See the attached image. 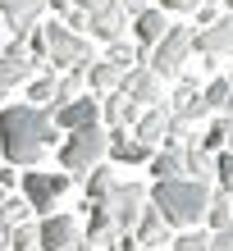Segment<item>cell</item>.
Masks as SVG:
<instances>
[{"mask_svg": "<svg viewBox=\"0 0 233 251\" xmlns=\"http://www.w3.org/2000/svg\"><path fill=\"white\" fill-rule=\"evenodd\" d=\"M32 247H37V224H19L5 238V251H32Z\"/></svg>", "mask_w": 233, "mask_h": 251, "instance_id": "obj_28", "label": "cell"}, {"mask_svg": "<svg viewBox=\"0 0 233 251\" xmlns=\"http://www.w3.org/2000/svg\"><path fill=\"white\" fill-rule=\"evenodd\" d=\"M206 242H210V233H183V238H174V247H179V251H206Z\"/></svg>", "mask_w": 233, "mask_h": 251, "instance_id": "obj_32", "label": "cell"}, {"mask_svg": "<svg viewBox=\"0 0 233 251\" xmlns=\"http://www.w3.org/2000/svg\"><path fill=\"white\" fill-rule=\"evenodd\" d=\"M197 23L210 27V23H215V5H197Z\"/></svg>", "mask_w": 233, "mask_h": 251, "instance_id": "obj_36", "label": "cell"}, {"mask_svg": "<svg viewBox=\"0 0 233 251\" xmlns=\"http://www.w3.org/2000/svg\"><path fill=\"white\" fill-rule=\"evenodd\" d=\"M137 251H151V247H137Z\"/></svg>", "mask_w": 233, "mask_h": 251, "instance_id": "obj_42", "label": "cell"}, {"mask_svg": "<svg viewBox=\"0 0 233 251\" xmlns=\"http://www.w3.org/2000/svg\"><path fill=\"white\" fill-rule=\"evenodd\" d=\"M206 251H233V228H220V233H210Z\"/></svg>", "mask_w": 233, "mask_h": 251, "instance_id": "obj_33", "label": "cell"}, {"mask_svg": "<svg viewBox=\"0 0 233 251\" xmlns=\"http://www.w3.org/2000/svg\"><path fill=\"white\" fill-rule=\"evenodd\" d=\"M41 46H46V55H51V69H87L96 60L92 41H87L82 32H74V27H64L60 19L41 23Z\"/></svg>", "mask_w": 233, "mask_h": 251, "instance_id": "obj_3", "label": "cell"}, {"mask_svg": "<svg viewBox=\"0 0 233 251\" xmlns=\"http://www.w3.org/2000/svg\"><path fill=\"white\" fill-rule=\"evenodd\" d=\"M215 178H220V192L233 197V151H220L215 155Z\"/></svg>", "mask_w": 233, "mask_h": 251, "instance_id": "obj_29", "label": "cell"}, {"mask_svg": "<svg viewBox=\"0 0 233 251\" xmlns=\"http://www.w3.org/2000/svg\"><path fill=\"white\" fill-rule=\"evenodd\" d=\"M37 14H46V0H0V19L9 23H32Z\"/></svg>", "mask_w": 233, "mask_h": 251, "instance_id": "obj_22", "label": "cell"}, {"mask_svg": "<svg viewBox=\"0 0 233 251\" xmlns=\"http://www.w3.org/2000/svg\"><path fill=\"white\" fill-rule=\"evenodd\" d=\"M224 78H229V82H233V69H229V73H224Z\"/></svg>", "mask_w": 233, "mask_h": 251, "instance_id": "obj_41", "label": "cell"}, {"mask_svg": "<svg viewBox=\"0 0 233 251\" xmlns=\"http://www.w3.org/2000/svg\"><path fill=\"white\" fill-rule=\"evenodd\" d=\"M187 50H192V27H174L169 23V32L155 41L147 69L155 73V78H179L183 64H187Z\"/></svg>", "mask_w": 233, "mask_h": 251, "instance_id": "obj_6", "label": "cell"}, {"mask_svg": "<svg viewBox=\"0 0 233 251\" xmlns=\"http://www.w3.org/2000/svg\"><path fill=\"white\" fill-rule=\"evenodd\" d=\"M82 242V224L74 215H46L37 224V247L41 251H69Z\"/></svg>", "mask_w": 233, "mask_h": 251, "instance_id": "obj_8", "label": "cell"}, {"mask_svg": "<svg viewBox=\"0 0 233 251\" xmlns=\"http://www.w3.org/2000/svg\"><path fill=\"white\" fill-rule=\"evenodd\" d=\"M32 73H37L32 55L19 50V46H5V55H0V87H19V82L32 78Z\"/></svg>", "mask_w": 233, "mask_h": 251, "instance_id": "obj_13", "label": "cell"}, {"mask_svg": "<svg viewBox=\"0 0 233 251\" xmlns=\"http://www.w3.org/2000/svg\"><path fill=\"white\" fill-rule=\"evenodd\" d=\"M69 174H41V169H27L23 174V201L32 215H51V205L69 192Z\"/></svg>", "mask_w": 233, "mask_h": 251, "instance_id": "obj_7", "label": "cell"}, {"mask_svg": "<svg viewBox=\"0 0 233 251\" xmlns=\"http://www.w3.org/2000/svg\"><path fill=\"white\" fill-rule=\"evenodd\" d=\"M5 197H9V192H5V187H0V205H5Z\"/></svg>", "mask_w": 233, "mask_h": 251, "instance_id": "obj_40", "label": "cell"}, {"mask_svg": "<svg viewBox=\"0 0 233 251\" xmlns=\"http://www.w3.org/2000/svg\"><path fill=\"white\" fill-rule=\"evenodd\" d=\"M46 9H55V14H69V0H46Z\"/></svg>", "mask_w": 233, "mask_h": 251, "instance_id": "obj_38", "label": "cell"}, {"mask_svg": "<svg viewBox=\"0 0 233 251\" xmlns=\"http://www.w3.org/2000/svg\"><path fill=\"white\" fill-rule=\"evenodd\" d=\"M229 124H233V119H215V124H210V132H206V142H201V151L220 155V151H224V137H229Z\"/></svg>", "mask_w": 233, "mask_h": 251, "instance_id": "obj_30", "label": "cell"}, {"mask_svg": "<svg viewBox=\"0 0 233 251\" xmlns=\"http://www.w3.org/2000/svg\"><path fill=\"white\" fill-rule=\"evenodd\" d=\"M192 46L206 55L201 64H220L224 55H233V14H224V19H215L210 27L192 32Z\"/></svg>", "mask_w": 233, "mask_h": 251, "instance_id": "obj_9", "label": "cell"}, {"mask_svg": "<svg viewBox=\"0 0 233 251\" xmlns=\"http://www.w3.org/2000/svg\"><path fill=\"white\" fill-rule=\"evenodd\" d=\"M27 96H32V100H27V105H51V96H55V73H51V78H37L32 87H27Z\"/></svg>", "mask_w": 233, "mask_h": 251, "instance_id": "obj_31", "label": "cell"}, {"mask_svg": "<svg viewBox=\"0 0 233 251\" xmlns=\"http://www.w3.org/2000/svg\"><path fill=\"white\" fill-rule=\"evenodd\" d=\"M119 92L133 100V105H147V110H155L160 100H165V87H160V78L151 69H128L124 82H119Z\"/></svg>", "mask_w": 233, "mask_h": 251, "instance_id": "obj_10", "label": "cell"}, {"mask_svg": "<svg viewBox=\"0 0 233 251\" xmlns=\"http://www.w3.org/2000/svg\"><path fill=\"white\" fill-rule=\"evenodd\" d=\"M210 183H197V178H169V183H155L151 192V205L160 210L165 224H179V228H197L210 210Z\"/></svg>", "mask_w": 233, "mask_h": 251, "instance_id": "obj_2", "label": "cell"}, {"mask_svg": "<svg viewBox=\"0 0 233 251\" xmlns=\"http://www.w3.org/2000/svg\"><path fill=\"white\" fill-rule=\"evenodd\" d=\"M55 142H60V132H55L46 110L27 105V100L0 110V155L9 165H37Z\"/></svg>", "mask_w": 233, "mask_h": 251, "instance_id": "obj_1", "label": "cell"}, {"mask_svg": "<svg viewBox=\"0 0 233 251\" xmlns=\"http://www.w3.org/2000/svg\"><path fill=\"white\" fill-rule=\"evenodd\" d=\"M82 183H87V201H92V205H96V201H101V197H105V192H110L114 183H119V174H114V169H101V165H96V169H92V174H87V178H82Z\"/></svg>", "mask_w": 233, "mask_h": 251, "instance_id": "obj_26", "label": "cell"}, {"mask_svg": "<svg viewBox=\"0 0 233 251\" xmlns=\"http://www.w3.org/2000/svg\"><path fill=\"white\" fill-rule=\"evenodd\" d=\"M69 5H74V9H82V14H92V9H101V5H105V0H69Z\"/></svg>", "mask_w": 233, "mask_h": 251, "instance_id": "obj_37", "label": "cell"}, {"mask_svg": "<svg viewBox=\"0 0 233 251\" xmlns=\"http://www.w3.org/2000/svg\"><path fill=\"white\" fill-rule=\"evenodd\" d=\"M78 96H87V69H69L64 78H55V96H51L46 114H55L60 105H69V100H78Z\"/></svg>", "mask_w": 233, "mask_h": 251, "instance_id": "obj_18", "label": "cell"}, {"mask_svg": "<svg viewBox=\"0 0 233 251\" xmlns=\"http://www.w3.org/2000/svg\"><path fill=\"white\" fill-rule=\"evenodd\" d=\"M105 155H114V160H119V165H147V160L155 155L151 151V146H142L137 137H133V132H110V146H105Z\"/></svg>", "mask_w": 233, "mask_h": 251, "instance_id": "obj_15", "label": "cell"}, {"mask_svg": "<svg viewBox=\"0 0 233 251\" xmlns=\"http://www.w3.org/2000/svg\"><path fill=\"white\" fill-rule=\"evenodd\" d=\"M87 82H92V87H96L101 96H110V92H119V82H124V73L114 69L110 60H92V64H87Z\"/></svg>", "mask_w": 233, "mask_h": 251, "instance_id": "obj_21", "label": "cell"}, {"mask_svg": "<svg viewBox=\"0 0 233 251\" xmlns=\"http://www.w3.org/2000/svg\"><path fill=\"white\" fill-rule=\"evenodd\" d=\"M133 238H137V247H151V251H160L165 242H174V238H169V224L160 219V210H155V205H147V210H142V219H137V233H133Z\"/></svg>", "mask_w": 233, "mask_h": 251, "instance_id": "obj_17", "label": "cell"}, {"mask_svg": "<svg viewBox=\"0 0 233 251\" xmlns=\"http://www.w3.org/2000/svg\"><path fill=\"white\" fill-rule=\"evenodd\" d=\"M215 174V155L210 151H201V146H183V178H197V183H206Z\"/></svg>", "mask_w": 233, "mask_h": 251, "instance_id": "obj_20", "label": "cell"}, {"mask_svg": "<svg viewBox=\"0 0 233 251\" xmlns=\"http://www.w3.org/2000/svg\"><path fill=\"white\" fill-rule=\"evenodd\" d=\"M5 46H9V41H5V37H0V55H5Z\"/></svg>", "mask_w": 233, "mask_h": 251, "instance_id": "obj_39", "label": "cell"}, {"mask_svg": "<svg viewBox=\"0 0 233 251\" xmlns=\"http://www.w3.org/2000/svg\"><path fill=\"white\" fill-rule=\"evenodd\" d=\"M197 5H201V0H160V9H174V14H187Z\"/></svg>", "mask_w": 233, "mask_h": 251, "instance_id": "obj_34", "label": "cell"}, {"mask_svg": "<svg viewBox=\"0 0 233 251\" xmlns=\"http://www.w3.org/2000/svg\"><path fill=\"white\" fill-rule=\"evenodd\" d=\"M105 146H110V132L92 124V128H78V132H69V142H64V151H60V165L69 169V178H87L101 160H105Z\"/></svg>", "mask_w": 233, "mask_h": 251, "instance_id": "obj_4", "label": "cell"}, {"mask_svg": "<svg viewBox=\"0 0 233 251\" xmlns=\"http://www.w3.org/2000/svg\"><path fill=\"white\" fill-rule=\"evenodd\" d=\"M147 165H151V178H155V183L183 178V146H165V151H155Z\"/></svg>", "mask_w": 233, "mask_h": 251, "instance_id": "obj_19", "label": "cell"}, {"mask_svg": "<svg viewBox=\"0 0 233 251\" xmlns=\"http://www.w3.org/2000/svg\"><path fill=\"white\" fill-rule=\"evenodd\" d=\"M133 110H137V105H133V100H128L124 92H110V96H105V110H101V114H105V124L124 128L128 119H133Z\"/></svg>", "mask_w": 233, "mask_h": 251, "instance_id": "obj_25", "label": "cell"}, {"mask_svg": "<svg viewBox=\"0 0 233 251\" xmlns=\"http://www.w3.org/2000/svg\"><path fill=\"white\" fill-rule=\"evenodd\" d=\"M128 27H133V37H137V46H155L160 37L169 32V23H165V9H142V14H133L128 19Z\"/></svg>", "mask_w": 233, "mask_h": 251, "instance_id": "obj_16", "label": "cell"}, {"mask_svg": "<svg viewBox=\"0 0 233 251\" xmlns=\"http://www.w3.org/2000/svg\"><path fill=\"white\" fill-rule=\"evenodd\" d=\"M124 27H128V14L114 5V0H105L101 9L87 14V37H101V41H119L124 37Z\"/></svg>", "mask_w": 233, "mask_h": 251, "instance_id": "obj_12", "label": "cell"}, {"mask_svg": "<svg viewBox=\"0 0 233 251\" xmlns=\"http://www.w3.org/2000/svg\"><path fill=\"white\" fill-rule=\"evenodd\" d=\"M105 60L114 64V69H119V73H128V69H137V60H142V46H137V41H110V55H105Z\"/></svg>", "mask_w": 233, "mask_h": 251, "instance_id": "obj_24", "label": "cell"}, {"mask_svg": "<svg viewBox=\"0 0 233 251\" xmlns=\"http://www.w3.org/2000/svg\"><path fill=\"white\" fill-rule=\"evenodd\" d=\"M133 137L142 142V146H151V151H160V146H165V137H169V110H147L137 119V128H133Z\"/></svg>", "mask_w": 233, "mask_h": 251, "instance_id": "obj_14", "label": "cell"}, {"mask_svg": "<svg viewBox=\"0 0 233 251\" xmlns=\"http://www.w3.org/2000/svg\"><path fill=\"white\" fill-rule=\"evenodd\" d=\"M27 215L32 210H27L23 197H5V205H0V238H9L19 224H27Z\"/></svg>", "mask_w": 233, "mask_h": 251, "instance_id": "obj_23", "label": "cell"}, {"mask_svg": "<svg viewBox=\"0 0 233 251\" xmlns=\"http://www.w3.org/2000/svg\"><path fill=\"white\" fill-rule=\"evenodd\" d=\"M206 224L220 233V228H233V197H210V210H206Z\"/></svg>", "mask_w": 233, "mask_h": 251, "instance_id": "obj_27", "label": "cell"}, {"mask_svg": "<svg viewBox=\"0 0 233 251\" xmlns=\"http://www.w3.org/2000/svg\"><path fill=\"white\" fill-rule=\"evenodd\" d=\"M51 124H55V128H69V132L92 128V124H101V100H96V96H78V100H69V105L55 110Z\"/></svg>", "mask_w": 233, "mask_h": 251, "instance_id": "obj_11", "label": "cell"}, {"mask_svg": "<svg viewBox=\"0 0 233 251\" xmlns=\"http://www.w3.org/2000/svg\"><path fill=\"white\" fill-rule=\"evenodd\" d=\"M114 5H119L128 19H133V14H142V9H147V0H114Z\"/></svg>", "mask_w": 233, "mask_h": 251, "instance_id": "obj_35", "label": "cell"}, {"mask_svg": "<svg viewBox=\"0 0 233 251\" xmlns=\"http://www.w3.org/2000/svg\"><path fill=\"white\" fill-rule=\"evenodd\" d=\"M96 205L105 210V219L114 224V233H128L142 219V210H147V187H142V183H114Z\"/></svg>", "mask_w": 233, "mask_h": 251, "instance_id": "obj_5", "label": "cell"}]
</instances>
